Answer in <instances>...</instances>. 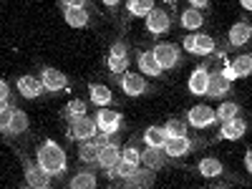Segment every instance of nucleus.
Masks as SVG:
<instances>
[{
  "label": "nucleus",
  "mask_w": 252,
  "mask_h": 189,
  "mask_svg": "<svg viewBox=\"0 0 252 189\" xmlns=\"http://www.w3.org/2000/svg\"><path fill=\"white\" fill-rule=\"evenodd\" d=\"M116 83L121 86V91L126 96H131V98H139V96H146V94H152L154 89L149 86V81H144L141 73H134V71H124L121 76H114Z\"/></svg>",
  "instance_id": "nucleus-4"
},
{
  "label": "nucleus",
  "mask_w": 252,
  "mask_h": 189,
  "mask_svg": "<svg viewBox=\"0 0 252 189\" xmlns=\"http://www.w3.org/2000/svg\"><path fill=\"white\" fill-rule=\"evenodd\" d=\"M182 48L192 56H212L217 51V40L207 33H192L182 38Z\"/></svg>",
  "instance_id": "nucleus-6"
},
{
  "label": "nucleus",
  "mask_w": 252,
  "mask_h": 189,
  "mask_svg": "<svg viewBox=\"0 0 252 189\" xmlns=\"http://www.w3.org/2000/svg\"><path fill=\"white\" fill-rule=\"evenodd\" d=\"M28 114L23 109H15L13 106V116H10V136H20L28 131Z\"/></svg>",
  "instance_id": "nucleus-29"
},
{
  "label": "nucleus",
  "mask_w": 252,
  "mask_h": 189,
  "mask_svg": "<svg viewBox=\"0 0 252 189\" xmlns=\"http://www.w3.org/2000/svg\"><path fill=\"white\" fill-rule=\"evenodd\" d=\"M169 164H172V159L166 157L161 146H144L141 149V166H149V169L159 172V169H166Z\"/></svg>",
  "instance_id": "nucleus-17"
},
{
  "label": "nucleus",
  "mask_w": 252,
  "mask_h": 189,
  "mask_svg": "<svg viewBox=\"0 0 252 189\" xmlns=\"http://www.w3.org/2000/svg\"><path fill=\"white\" fill-rule=\"evenodd\" d=\"M250 38H252V26L247 23V20H240V23H235L232 28H229L227 46L229 48H242V46L250 43Z\"/></svg>",
  "instance_id": "nucleus-21"
},
{
  "label": "nucleus",
  "mask_w": 252,
  "mask_h": 189,
  "mask_svg": "<svg viewBox=\"0 0 252 189\" xmlns=\"http://www.w3.org/2000/svg\"><path fill=\"white\" fill-rule=\"evenodd\" d=\"M136 66H139V73H141V76H149V78H159V76L164 73V71L159 68V63H157L152 48L136 53Z\"/></svg>",
  "instance_id": "nucleus-22"
},
{
  "label": "nucleus",
  "mask_w": 252,
  "mask_h": 189,
  "mask_svg": "<svg viewBox=\"0 0 252 189\" xmlns=\"http://www.w3.org/2000/svg\"><path fill=\"white\" fill-rule=\"evenodd\" d=\"M121 159H126L134 166H141V146H139V136H134L131 141H126V146H121Z\"/></svg>",
  "instance_id": "nucleus-30"
},
{
  "label": "nucleus",
  "mask_w": 252,
  "mask_h": 189,
  "mask_svg": "<svg viewBox=\"0 0 252 189\" xmlns=\"http://www.w3.org/2000/svg\"><path fill=\"white\" fill-rule=\"evenodd\" d=\"M101 3L106 5V8H109V13L116 18V8H119V3H121V0H101Z\"/></svg>",
  "instance_id": "nucleus-40"
},
{
  "label": "nucleus",
  "mask_w": 252,
  "mask_h": 189,
  "mask_svg": "<svg viewBox=\"0 0 252 189\" xmlns=\"http://www.w3.org/2000/svg\"><path fill=\"white\" fill-rule=\"evenodd\" d=\"M222 73L229 78V81H237V78H245L252 73V56L250 53H242L237 58H232L229 63L222 66Z\"/></svg>",
  "instance_id": "nucleus-16"
},
{
  "label": "nucleus",
  "mask_w": 252,
  "mask_h": 189,
  "mask_svg": "<svg viewBox=\"0 0 252 189\" xmlns=\"http://www.w3.org/2000/svg\"><path fill=\"white\" fill-rule=\"evenodd\" d=\"M86 114H89V101H81V98L68 101V106L63 109V116H66L68 121L71 119H78V116H86Z\"/></svg>",
  "instance_id": "nucleus-34"
},
{
  "label": "nucleus",
  "mask_w": 252,
  "mask_h": 189,
  "mask_svg": "<svg viewBox=\"0 0 252 189\" xmlns=\"http://www.w3.org/2000/svg\"><path fill=\"white\" fill-rule=\"evenodd\" d=\"M166 141V134L161 126H146V131H144V144L146 146H164Z\"/></svg>",
  "instance_id": "nucleus-35"
},
{
  "label": "nucleus",
  "mask_w": 252,
  "mask_h": 189,
  "mask_svg": "<svg viewBox=\"0 0 252 189\" xmlns=\"http://www.w3.org/2000/svg\"><path fill=\"white\" fill-rule=\"evenodd\" d=\"M152 53H154L161 71H174L179 66V61H182V51H179L177 43H157L152 48Z\"/></svg>",
  "instance_id": "nucleus-11"
},
{
  "label": "nucleus",
  "mask_w": 252,
  "mask_h": 189,
  "mask_svg": "<svg viewBox=\"0 0 252 189\" xmlns=\"http://www.w3.org/2000/svg\"><path fill=\"white\" fill-rule=\"evenodd\" d=\"M154 182H157V172L154 169H149V166H136V169L129 174V177H124V179H116L114 182V187H126V189H149V187H154Z\"/></svg>",
  "instance_id": "nucleus-12"
},
{
  "label": "nucleus",
  "mask_w": 252,
  "mask_h": 189,
  "mask_svg": "<svg viewBox=\"0 0 252 189\" xmlns=\"http://www.w3.org/2000/svg\"><path fill=\"white\" fill-rule=\"evenodd\" d=\"M134 169H136L134 164H129L126 159H119L114 166H109V169H106V179H111V182H116V179H124V177H129Z\"/></svg>",
  "instance_id": "nucleus-33"
},
{
  "label": "nucleus",
  "mask_w": 252,
  "mask_h": 189,
  "mask_svg": "<svg viewBox=\"0 0 252 189\" xmlns=\"http://www.w3.org/2000/svg\"><path fill=\"white\" fill-rule=\"evenodd\" d=\"M164 134H166V139H174V136H187L189 134V124L184 121V119H177V116H172L169 121H166L164 126Z\"/></svg>",
  "instance_id": "nucleus-31"
},
{
  "label": "nucleus",
  "mask_w": 252,
  "mask_h": 189,
  "mask_svg": "<svg viewBox=\"0 0 252 189\" xmlns=\"http://www.w3.org/2000/svg\"><path fill=\"white\" fill-rule=\"evenodd\" d=\"M152 8H157V0H126V13L134 18H144Z\"/></svg>",
  "instance_id": "nucleus-32"
},
{
  "label": "nucleus",
  "mask_w": 252,
  "mask_h": 189,
  "mask_svg": "<svg viewBox=\"0 0 252 189\" xmlns=\"http://www.w3.org/2000/svg\"><path fill=\"white\" fill-rule=\"evenodd\" d=\"M106 68H109L111 76H121L126 68H129V46H126L124 38L114 40V46L106 56Z\"/></svg>",
  "instance_id": "nucleus-7"
},
{
  "label": "nucleus",
  "mask_w": 252,
  "mask_h": 189,
  "mask_svg": "<svg viewBox=\"0 0 252 189\" xmlns=\"http://www.w3.org/2000/svg\"><path fill=\"white\" fill-rule=\"evenodd\" d=\"M96 134H98L96 121H94V116H89V114L68 121V131H66V136H68L71 141H86V139H94Z\"/></svg>",
  "instance_id": "nucleus-10"
},
{
  "label": "nucleus",
  "mask_w": 252,
  "mask_h": 189,
  "mask_svg": "<svg viewBox=\"0 0 252 189\" xmlns=\"http://www.w3.org/2000/svg\"><path fill=\"white\" fill-rule=\"evenodd\" d=\"M35 161H38V166H40V169H43L51 179H63V177H66V169H68L66 152H63L53 139H46L43 144H38Z\"/></svg>",
  "instance_id": "nucleus-1"
},
{
  "label": "nucleus",
  "mask_w": 252,
  "mask_h": 189,
  "mask_svg": "<svg viewBox=\"0 0 252 189\" xmlns=\"http://www.w3.org/2000/svg\"><path fill=\"white\" fill-rule=\"evenodd\" d=\"M161 3H166L169 8H174V5H177V0H161Z\"/></svg>",
  "instance_id": "nucleus-45"
},
{
  "label": "nucleus",
  "mask_w": 252,
  "mask_h": 189,
  "mask_svg": "<svg viewBox=\"0 0 252 189\" xmlns=\"http://www.w3.org/2000/svg\"><path fill=\"white\" fill-rule=\"evenodd\" d=\"M184 121L192 126V129L202 131V129H209V126H215L217 124V116H215V109L212 106H207V103H199V106H192L187 111Z\"/></svg>",
  "instance_id": "nucleus-14"
},
{
  "label": "nucleus",
  "mask_w": 252,
  "mask_h": 189,
  "mask_svg": "<svg viewBox=\"0 0 252 189\" xmlns=\"http://www.w3.org/2000/svg\"><path fill=\"white\" fill-rule=\"evenodd\" d=\"M245 169L252 172V152H250V149H247V154H245Z\"/></svg>",
  "instance_id": "nucleus-42"
},
{
  "label": "nucleus",
  "mask_w": 252,
  "mask_h": 189,
  "mask_svg": "<svg viewBox=\"0 0 252 189\" xmlns=\"http://www.w3.org/2000/svg\"><path fill=\"white\" fill-rule=\"evenodd\" d=\"M232 94V81H229L224 73H222V66L217 61H212V68H209V81H207V91L204 96L207 98H224Z\"/></svg>",
  "instance_id": "nucleus-2"
},
{
  "label": "nucleus",
  "mask_w": 252,
  "mask_h": 189,
  "mask_svg": "<svg viewBox=\"0 0 252 189\" xmlns=\"http://www.w3.org/2000/svg\"><path fill=\"white\" fill-rule=\"evenodd\" d=\"M144 26H146V33L159 38L164 33H169L172 31V15L161 10V8H152L149 13L144 15Z\"/></svg>",
  "instance_id": "nucleus-9"
},
{
  "label": "nucleus",
  "mask_w": 252,
  "mask_h": 189,
  "mask_svg": "<svg viewBox=\"0 0 252 189\" xmlns=\"http://www.w3.org/2000/svg\"><path fill=\"white\" fill-rule=\"evenodd\" d=\"M179 26L187 28V31H199L204 26V13L197 10V8H192V5L184 8L182 15H179Z\"/></svg>",
  "instance_id": "nucleus-26"
},
{
  "label": "nucleus",
  "mask_w": 252,
  "mask_h": 189,
  "mask_svg": "<svg viewBox=\"0 0 252 189\" xmlns=\"http://www.w3.org/2000/svg\"><path fill=\"white\" fill-rule=\"evenodd\" d=\"M10 116H13V103L0 111V134H5V136H10Z\"/></svg>",
  "instance_id": "nucleus-37"
},
{
  "label": "nucleus",
  "mask_w": 252,
  "mask_h": 189,
  "mask_svg": "<svg viewBox=\"0 0 252 189\" xmlns=\"http://www.w3.org/2000/svg\"><path fill=\"white\" fill-rule=\"evenodd\" d=\"M96 184H98V177H96V169H94V166H89V169L78 172L71 182H66L68 189H94Z\"/></svg>",
  "instance_id": "nucleus-27"
},
{
  "label": "nucleus",
  "mask_w": 252,
  "mask_h": 189,
  "mask_svg": "<svg viewBox=\"0 0 252 189\" xmlns=\"http://www.w3.org/2000/svg\"><path fill=\"white\" fill-rule=\"evenodd\" d=\"M240 103H235V101H222L220 103V109L215 111V116H217V121H227V119H235V116H240Z\"/></svg>",
  "instance_id": "nucleus-36"
},
{
  "label": "nucleus",
  "mask_w": 252,
  "mask_h": 189,
  "mask_svg": "<svg viewBox=\"0 0 252 189\" xmlns=\"http://www.w3.org/2000/svg\"><path fill=\"white\" fill-rule=\"evenodd\" d=\"M189 5L197 8V10H207L209 8V0H189Z\"/></svg>",
  "instance_id": "nucleus-41"
},
{
  "label": "nucleus",
  "mask_w": 252,
  "mask_h": 189,
  "mask_svg": "<svg viewBox=\"0 0 252 189\" xmlns=\"http://www.w3.org/2000/svg\"><path fill=\"white\" fill-rule=\"evenodd\" d=\"M240 3H242V8H245V10H250V8H252V0H240Z\"/></svg>",
  "instance_id": "nucleus-43"
},
{
  "label": "nucleus",
  "mask_w": 252,
  "mask_h": 189,
  "mask_svg": "<svg viewBox=\"0 0 252 189\" xmlns=\"http://www.w3.org/2000/svg\"><path fill=\"white\" fill-rule=\"evenodd\" d=\"M209 68H212V61H204L202 66H197L189 76V94L194 96H204L207 91V81H209Z\"/></svg>",
  "instance_id": "nucleus-20"
},
{
  "label": "nucleus",
  "mask_w": 252,
  "mask_h": 189,
  "mask_svg": "<svg viewBox=\"0 0 252 189\" xmlns=\"http://www.w3.org/2000/svg\"><path fill=\"white\" fill-rule=\"evenodd\" d=\"M61 8H86L89 10V0H58Z\"/></svg>",
  "instance_id": "nucleus-38"
},
{
  "label": "nucleus",
  "mask_w": 252,
  "mask_h": 189,
  "mask_svg": "<svg viewBox=\"0 0 252 189\" xmlns=\"http://www.w3.org/2000/svg\"><path fill=\"white\" fill-rule=\"evenodd\" d=\"M245 134H247V121H245V119H240V116H235V119L222 121L220 131H217V139H224V141H237V139H242Z\"/></svg>",
  "instance_id": "nucleus-18"
},
{
  "label": "nucleus",
  "mask_w": 252,
  "mask_h": 189,
  "mask_svg": "<svg viewBox=\"0 0 252 189\" xmlns=\"http://www.w3.org/2000/svg\"><path fill=\"white\" fill-rule=\"evenodd\" d=\"M109 139H116V136H106V134H96L94 139H86V141H78V161L86 164V166H94L96 169V159H98V149Z\"/></svg>",
  "instance_id": "nucleus-8"
},
{
  "label": "nucleus",
  "mask_w": 252,
  "mask_h": 189,
  "mask_svg": "<svg viewBox=\"0 0 252 189\" xmlns=\"http://www.w3.org/2000/svg\"><path fill=\"white\" fill-rule=\"evenodd\" d=\"M63 20H66L71 28H86L91 23L86 8H63Z\"/></svg>",
  "instance_id": "nucleus-28"
},
{
  "label": "nucleus",
  "mask_w": 252,
  "mask_h": 189,
  "mask_svg": "<svg viewBox=\"0 0 252 189\" xmlns=\"http://www.w3.org/2000/svg\"><path fill=\"white\" fill-rule=\"evenodd\" d=\"M0 98H5V101H10V86L0 78Z\"/></svg>",
  "instance_id": "nucleus-39"
},
{
  "label": "nucleus",
  "mask_w": 252,
  "mask_h": 189,
  "mask_svg": "<svg viewBox=\"0 0 252 189\" xmlns=\"http://www.w3.org/2000/svg\"><path fill=\"white\" fill-rule=\"evenodd\" d=\"M89 101L94 106H109V103H114V94L103 83H89Z\"/></svg>",
  "instance_id": "nucleus-25"
},
{
  "label": "nucleus",
  "mask_w": 252,
  "mask_h": 189,
  "mask_svg": "<svg viewBox=\"0 0 252 189\" xmlns=\"http://www.w3.org/2000/svg\"><path fill=\"white\" fill-rule=\"evenodd\" d=\"M40 83H43V91L46 94H51V96H56V94H61L63 89L68 86V78H66V73H61L58 68H53V66H43L40 68Z\"/></svg>",
  "instance_id": "nucleus-15"
},
{
  "label": "nucleus",
  "mask_w": 252,
  "mask_h": 189,
  "mask_svg": "<svg viewBox=\"0 0 252 189\" xmlns=\"http://www.w3.org/2000/svg\"><path fill=\"white\" fill-rule=\"evenodd\" d=\"M15 89H18L20 96H26V98H40V94H46L43 83H40L38 76H20L15 81Z\"/></svg>",
  "instance_id": "nucleus-23"
},
{
  "label": "nucleus",
  "mask_w": 252,
  "mask_h": 189,
  "mask_svg": "<svg viewBox=\"0 0 252 189\" xmlns=\"http://www.w3.org/2000/svg\"><path fill=\"white\" fill-rule=\"evenodd\" d=\"M209 141H194V139H189V136H174V139H166L161 149L166 152V157L169 159H182L187 154H192L197 146H204Z\"/></svg>",
  "instance_id": "nucleus-13"
},
{
  "label": "nucleus",
  "mask_w": 252,
  "mask_h": 189,
  "mask_svg": "<svg viewBox=\"0 0 252 189\" xmlns=\"http://www.w3.org/2000/svg\"><path fill=\"white\" fill-rule=\"evenodd\" d=\"M119 159H121V146H119V141H116V139H109V141L98 149L96 169H103V172H106L109 166H114Z\"/></svg>",
  "instance_id": "nucleus-19"
},
{
  "label": "nucleus",
  "mask_w": 252,
  "mask_h": 189,
  "mask_svg": "<svg viewBox=\"0 0 252 189\" xmlns=\"http://www.w3.org/2000/svg\"><path fill=\"white\" fill-rule=\"evenodd\" d=\"M197 172H199L204 179H217V177H222L227 169H224V164H222L220 159H215V157H202V159L197 161Z\"/></svg>",
  "instance_id": "nucleus-24"
},
{
  "label": "nucleus",
  "mask_w": 252,
  "mask_h": 189,
  "mask_svg": "<svg viewBox=\"0 0 252 189\" xmlns=\"http://www.w3.org/2000/svg\"><path fill=\"white\" fill-rule=\"evenodd\" d=\"M94 121H96L98 134H106V136H116L124 129V116L109 106H98V111L94 114Z\"/></svg>",
  "instance_id": "nucleus-5"
},
{
  "label": "nucleus",
  "mask_w": 252,
  "mask_h": 189,
  "mask_svg": "<svg viewBox=\"0 0 252 189\" xmlns=\"http://www.w3.org/2000/svg\"><path fill=\"white\" fill-rule=\"evenodd\" d=\"M10 106V101H5V98H0V111H3V109H8Z\"/></svg>",
  "instance_id": "nucleus-44"
},
{
  "label": "nucleus",
  "mask_w": 252,
  "mask_h": 189,
  "mask_svg": "<svg viewBox=\"0 0 252 189\" xmlns=\"http://www.w3.org/2000/svg\"><path fill=\"white\" fill-rule=\"evenodd\" d=\"M18 159H20V166H23V177H26V184L28 187H33V189H48L51 187V177L40 169L38 161H33L23 152H18Z\"/></svg>",
  "instance_id": "nucleus-3"
}]
</instances>
